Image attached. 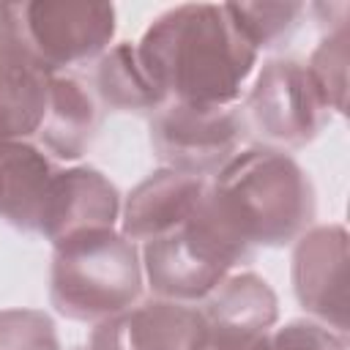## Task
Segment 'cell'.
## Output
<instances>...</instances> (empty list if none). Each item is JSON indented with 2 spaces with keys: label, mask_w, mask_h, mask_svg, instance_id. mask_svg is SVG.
Returning <instances> with one entry per match:
<instances>
[{
  "label": "cell",
  "mask_w": 350,
  "mask_h": 350,
  "mask_svg": "<svg viewBox=\"0 0 350 350\" xmlns=\"http://www.w3.org/2000/svg\"><path fill=\"white\" fill-rule=\"evenodd\" d=\"M205 202L246 246L298 241L314 219V189L301 164L276 148L238 150L208 183Z\"/></svg>",
  "instance_id": "7a4b0ae2"
},
{
  "label": "cell",
  "mask_w": 350,
  "mask_h": 350,
  "mask_svg": "<svg viewBox=\"0 0 350 350\" xmlns=\"http://www.w3.org/2000/svg\"><path fill=\"white\" fill-rule=\"evenodd\" d=\"M224 8L254 49H271L287 41L306 14L304 3H224Z\"/></svg>",
  "instance_id": "e0dca14e"
},
{
  "label": "cell",
  "mask_w": 350,
  "mask_h": 350,
  "mask_svg": "<svg viewBox=\"0 0 350 350\" xmlns=\"http://www.w3.org/2000/svg\"><path fill=\"white\" fill-rule=\"evenodd\" d=\"M208 189L205 178L178 170H156L139 180L120 205V232L129 241H153L178 230L200 205Z\"/></svg>",
  "instance_id": "7c38bea8"
},
{
  "label": "cell",
  "mask_w": 350,
  "mask_h": 350,
  "mask_svg": "<svg viewBox=\"0 0 350 350\" xmlns=\"http://www.w3.org/2000/svg\"><path fill=\"white\" fill-rule=\"evenodd\" d=\"M246 249L205 205V194L197 211L172 232L145 241L142 273L156 298L197 304L208 298L235 265L246 262Z\"/></svg>",
  "instance_id": "277c9868"
},
{
  "label": "cell",
  "mask_w": 350,
  "mask_h": 350,
  "mask_svg": "<svg viewBox=\"0 0 350 350\" xmlns=\"http://www.w3.org/2000/svg\"><path fill=\"white\" fill-rule=\"evenodd\" d=\"M260 350H347V339L328 325L312 320H293L284 328L262 334Z\"/></svg>",
  "instance_id": "ffe728a7"
},
{
  "label": "cell",
  "mask_w": 350,
  "mask_h": 350,
  "mask_svg": "<svg viewBox=\"0 0 350 350\" xmlns=\"http://www.w3.org/2000/svg\"><path fill=\"white\" fill-rule=\"evenodd\" d=\"M243 137L241 115L227 107L167 101L150 120V145L156 156L170 170L197 178L216 175L238 153Z\"/></svg>",
  "instance_id": "8992f818"
},
{
  "label": "cell",
  "mask_w": 350,
  "mask_h": 350,
  "mask_svg": "<svg viewBox=\"0 0 350 350\" xmlns=\"http://www.w3.org/2000/svg\"><path fill=\"white\" fill-rule=\"evenodd\" d=\"M142 290L137 243L123 232L90 230L55 243L49 271L52 306L79 323H101L134 306Z\"/></svg>",
  "instance_id": "3957f363"
},
{
  "label": "cell",
  "mask_w": 350,
  "mask_h": 350,
  "mask_svg": "<svg viewBox=\"0 0 350 350\" xmlns=\"http://www.w3.org/2000/svg\"><path fill=\"white\" fill-rule=\"evenodd\" d=\"M55 172L41 148L25 139L0 142V219L16 230L38 232Z\"/></svg>",
  "instance_id": "5bb4252c"
},
{
  "label": "cell",
  "mask_w": 350,
  "mask_h": 350,
  "mask_svg": "<svg viewBox=\"0 0 350 350\" xmlns=\"http://www.w3.org/2000/svg\"><path fill=\"white\" fill-rule=\"evenodd\" d=\"M347 60H350V30L347 22L334 25L312 52L306 68L323 88L328 107L336 112H347Z\"/></svg>",
  "instance_id": "ac0fdd59"
},
{
  "label": "cell",
  "mask_w": 350,
  "mask_h": 350,
  "mask_svg": "<svg viewBox=\"0 0 350 350\" xmlns=\"http://www.w3.org/2000/svg\"><path fill=\"white\" fill-rule=\"evenodd\" d=\"M347 230L309 227L293 249V290L298 304L336 334H347Z\"/></svg>",
  "instance_id": "9c48e42d"
},
{
  "label": "cell",
  "mask_w": 350,
  "mask_h": 350,
  "mask_svg": "<svg viewBox=\"0 0 350 350\" xmlns=\"http://www.w3.org/2000/svg\"><path fill=\"white\" fill-rule=\"evenodd\" d=\"M96 90L107 107L126 112H142V109L156 112L170 101L167 93L142 66L137 55V44H118L98 57Z\"/></svg>",
  "instance_id": "2e32d148"
},
{
  "label": "cell",
  "mask_w": 350,
  "mask_h": 350,
  "mask_svg": "<svg viewBox=\"0 0 350 350\" xmlns=\"http://www.w3.org/2000/svg\"><path fill=\"white\" fill-rule=\"evenodd\" d=\"M137 55L170 101L230 107L254 71L257 49L243 38L224 3H183L142 33Z\"/></svg>",
  "instance_id": "6da1fadb"
},
{
  "label": "cell",
  "mask_w": 350,
  "mask_h": 350,
  "mask_svg": "<svg viewBox=\"0 0 350 350\" xmlns=\"http://www.w3.org/2000/svg\"><path fill=\"white\" fill-rule=\"evenodd\" d=\"M260 339H249V342H211L208 350H260Z\"/></svg>",
  "instance_id": "44dd1931"
},
{
  "label": "cell",
  "mask_w": 350,
  "mask_h": 350,
  "mask_svg": "<svg viewBox=\"0 0 350 350\" xmlns=\"http://www.w3.org/2000/svg\"><path fill=\"white\" fill-rule=\"evenodd\" d=\"M211 328L197 306L153 298L107 317L90 336V350H208Z\"/></svg>",
  "instance_id": "30bf717a"
},
{
  "label": "cell",
  "mask_w": 350,
  "mask_h": 350,
  "mask_svg": "<svg viewBox=\"0 0 350 350\" xmlns=\"http://www.w3.org/2000/svg\"><path fill=\"white\" fill-rule=\"evenodd\" d=\"M96 129H98V109L90 93L82 88V82L66 74H52L46 115L36 134L44 150L68 161L79 159L88 150Z\"/></svg>",
  "instance_id": "9a60e30c"
},
{
  "label": "cell",
  "mask_w": 350,
  "mask_h": 350,
  "mask_svg": "<svg viewBox=\"0 0 350 350\" xmlns=\"http://www.w3.org/2000/svg\"><path fill=\"white\" fill-rule=\"evenodd\" d=\"M238 115L243 134L252 131L265 148L284 150L312 142L331 120V107L306 63L282 57L260 68Z\"/></svg>",
  "instance_id": "5b68a950"
},
{
  "label": "cell",
  "mask_w": 350,
  "mask_h": 350,
  "mask_svg": "<svg viewBox=\"0 0 350 350\" xmlns=\"http://www.w3.org/2000/svg\"><path fill=\"white\" fill-rule=\"evenodd\" d=\"M0 350H60L52 317L41 309H0Z\"/></svg>",
  "instance_id": "d6986e66"
},
{
  "label": "cell",
  "mask_w": 350,
  "mask_h": 350,
  "mask_svg": "<svg viewBox=\"0 0 350 350\" xmlns=\"http://www.w3.org/2000/svg\"><path fill=\"white\" fill-rule=\"evenodd\" d=\"M202 317L211 328V342H249L276 323L279 298L271 284L252 273L227 276L208 298H202Z\"/></svg>",
  "instance_id": "4fadbf2b"
},
{
  "label": "cell",
  "mask_w": 350,
  "mask_h": 350,
  "mask_svg": "<svg viewBox=\"0 0 350 350\" xmlns=\"http://www.w3.org/2000/svg\"><path fill=\"white\" fill-rule=\"evenodd\" d=\"M22 27L36 60L49 74H60L107 52L115 36V5L96 0H33L22 3Z\"/></svg>",
  "instance_id": "52a82bcc"
},
{
  "label": "cell",
  "mask_w": 350,
  "mask_h": 350,
  "mask_svg": "<svg viewBox=\"0 0 350 350\" xmlns=\"http://www.w3.org/2000/svg\"><path fill=\"white\" fill-rule=\"evenodd\" d=\"M118 219L120 194L115 183L93 167H71L55 172L38 232L55 246L79 232L112 230Z\"/></svg>",
  "instance_id": "8fae6325"
},
{
  "label": "cell",
  "mask_w": 350,
  "mask_h": 350,
  "mask_svg": "<svg viewBox=\"0 0 350 350\" xmlns=\"http://www.w3.org/2000/svg\"><path fill=\"white\" fill-rule=\"evenodd\" d=\"M52 74L36 60L22 27V3H0V142L38 134Z\"/></svg>",
  "instance_id": "ba28073f"
}]
</instances>
